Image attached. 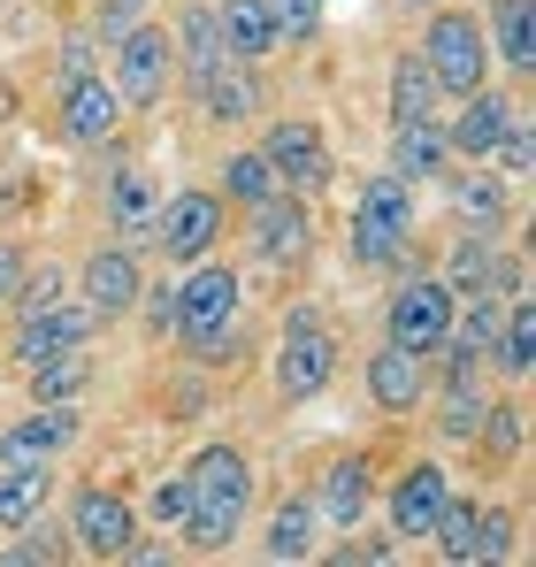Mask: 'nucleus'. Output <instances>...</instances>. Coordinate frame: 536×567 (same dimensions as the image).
Returning <instances> with one entry per match:
<instances>
[{"label":"nucleus","instance_id":"nucleus-15","mask_svg":"<svg viewBox=\"0 0 536 567\" xmlns=\"http://www.w3.org/2000/svg\"><path fill=\"white\" fill-rule=\"evenodd\" d=\"M368 399H375L383 414H414V406H422V353L383 346V353L368 361Z\"/></svg>","mask_w":536,"mask_h":567},{"label":"nucleus","instance_id":"nucleus-19","mask_svg":"<svg viewBox=\"0 0 536 567\" xmlns=\"http://www.w3.org/2000/svg\"><path fill=\"white\" fill-rule=\"evenodd\" d=\"M223 47L238 54V62H261L276 54V16H268V0H223Z\"/></svg>","mask_w":536,"mask_h":567},{"label":"nucleus","instance_id":"nucleus-40","mask_svg":"<svg viewBox=\"0 0 536 567\" xmlns=\"http://www.w3.org/2000/svg\"><path fill=\"white\" fill-rule=\"evenodd\" d=\"M154 514L184 529V514H192V475H177V483H162V491H154Z\"/></svg>","mask_w":536,"mask_h":567},{"label":"nucleus","instance_id":"nucleus-3","mask_svg":"<svg viewBox=\"0 0 536 567\" xmlns=\"http://www.w3.org/2000/svg\"><path fill=\"white\" fill-rule=\"evenodd\" d=\"M338 369V338H330V322L322 315H291L284 322V353H276V383H284V399H315L322 383Z\"/></svg>","mask_w":536,"mask_h":567},{"label":"nucleus","instance_id":"nucleus-13","mask_svg":"<svg viewBox=\"0 0 536 567\" xmlns=\"http://www.w3.org/2000/svg\"><path fill=\"white\" fill-rule=\"evenodd\" d=\"M445 498H452V483H445V468H406L399 475V491H391V529L399 537H430V522L445 514Z\"/></svg>","mask_w":536,"mask_h":567},{"label":"nucleus","instance_id":"nucleus-8","mask_svg":"<svg viewBox=\"0 0 536 567\" xmlns=\"http://www.w3.org/2000/svg\"><path fill=\"white\" fill-rule=\"evenodd\" d=\"M261 154H268V169H276V185H284V192H299V199L330 185V154H322L315 123H276Z\"/></svg>","mask_w":536,"mask_h":567},{"label":"nucleus","instance_id":"nucleus-4","mask_svg":"<svg viewBox=\"0 0 536 567\" xmlns=\"http://www.w3.org/2000/svg\"><path fill=\"white\" fill-rule=\"evenodd\" d=\"M169 62H177V47H169L154 23H131V31L115 39V100H123V107H154L162 85H169Z\"/></svg>","mask_w":536,"mask_h":567},{"label":"nucleus","instance_id":"nucleus-33","mask_svg":"<svg viewBox=\"0 0 536 567\" xmlns=\"http://www.w3.org/2000/svg\"><path fill=\"white\" fill-rule=\"evenodd\" d=\"M223 192H230V199H246V207H261L268 192H276L268 154H230V162H223Z\"/></svg>","mask_w":536,"mask_h":567},{"label":"nucleus","instance_id":"nucleus-37","mask_svg":"<svg viewBox=\"0 0 536 567\" xmlns=\"http://www.w3.org/2000/svg\"><path fill=\"white\" fill-rule=\"evenodd\" d=\"M62 553H70V545H62V529H31V537H23V545H8L0 560H8V567H47V560H62Z\"/></svg>","mask_w":536,"mask_h":567},{"label":"nucleus","instance_id":"nucleus-38","mask_svg":"<svg viewBox=\"0 0 536 567\" xmlns=\"http://www.w3.org/2000/svg\"><path fill=\"white\" fill-rule=\"evenodd\" d=\"M268 16H276V31H299L307 39L322 23V0H268Z\"/></svg>","mask_w":536,"mask_h":567},{"label":"nucleus","instance_id":"nucleus-27","mask_svg":"<svg viewBox=\"0 0 536 567\" xmlns=\"http://www.w3.org/2000/svg\"><path fill=\"white\" fill-rule=\"evenodd\" d=\"M223 54H230V47H223V23H215L207 8H184V78L207 85V70H215Z\"/></svg>","mask_w":536,"mask_h":567},{"label":"nucleus","instance_id":"nucleus-18","mask_svg":"<svg viewBox=\"0 0 536 567\" xmlns=\"http://www.w3.org/2000/svg\"><path fill=\"white\" fill-rule=\"evenodd\" d=\"M115 115H123V100H115V85H100V78H78V85H62V131L70 138H107L115 131Z\"/></svg>","mask_w":536,"mask_h":567},{"label":"nucleus","instance_id":"nucleus-16","mask_svg":"<svg viewBox=\"0 0 536 567\" xmlns=\"http://www.w3.org/2000/svg\"><path fill=\"white\" fill-rule=\"evenodd\" d=\"M452 361H445V414H437V422H445L452 437H475V422H483V406H491V399H483V353H460V346H445Z\"/></svg>","mask_w":536,"mask_h":567},{"label":"nucleus","instance_id":"nucleus-26","mask_svg":"<svg viewBox=\"0 0 536 567\" xmlns=\"http://www.w3.org/2000/svg\"><path fill=\"white\" fill-rule=\"evenodd\" d=\"M491 31H498V54H506L514 70L536 62V8L529 0H491Z\"/></svg>","mask_w":536,"mask_h":567},{"label":"nucleus","instance_id":"nucleus-42","mask_svg":"<svg viewBox=\"0 0 536 567\" xmlns=\"http://www.w3.org/2000/svg\"><path fill=\"white\" fill-rule=\"evenodd\" d=\"M138 16H146V0H100V31H107V39H123Z\"/></svg>","mask_w":536,"mask_h":567},{"label":"nucleus","instance_id":"nucleus-20","mask_svg":"<svg viewBox=\"0 0 536 567\" xmlns=\"http://www.w3.org/2000/svg\"><path fill=\"white\" fill-rule=\"evenodd\" d=\"M199 100H207V115H215V123H246V115H261V85L238 70V54H223V62L207 70Z\"/></svg>","mask_w":536,"mask_h":567},{"label":"nucleus","instance_id":"nucleus-1","mask_svg":"<svg viewBox=\"0 0 536 567\" xmlns=\"http://www.w3.org/2000/svg\"><path fill=\"white\" fill-rule=\"evenodd\" d=\"M184 475H192L184 537H192V553H223V545L238 537L246 506H254V468H246V453H238V445H207Z\"/></svg>","mask_w":536,"mask_h":567},{"label":"nucleus","instance_id":"nucleus-12","mask_svg":"<svg viewBox=\"0 0 536 567\" xmlns=\"http://www.w3.org/2000/svg\"><path fill=\"white\" fill-rule=\"evenodd\" d=\"M92 307H70V299H54V307H39V315H23V330H16V361L31 369V361H47V353H70V346H85L92 338Z\"/></svg>","mask_w":536,"mask_h":567},{"label":"nucleus","instance_id":"nucleus-21","mask_svg":"<svg viewBox=\"0 0 536 567\" xmlns=\"http://www.w3.org/2000/svg\"><path fill=\"white\" fill-rule=\"evenodd\" d=\"M452 154V138L437 131V115L430 123H399V138H391V169L406 177V185H422V177H437Z\"/></svg>","mask_w":536,"mask_h":567},{"label":"nucleus","instance_id":"nucleus-28","mask_svg":"<svg viewBox=\"0 0 536 567\" xmlns=\"http://www.w3.org/2000/svg\"><path fill=\"white\" fill-rule=\"evenodd\" d=\"M491 353H498L506 377H529L536 369V307L529 299H514V315L498 322V346H491Z\"/></svg>","mask_w":536,"mask_h":567},{"label":"nucleus","instance_id":"nucleus-17","mask_svg":"<svg viewBox=\"0 0 536 567\" xmlns=\"http://www.w3.org/2000/svg\"><path fill=\"white\" fill-rule=\"evenodd\" d=\"M506 123H514V100H498V93H467V115L452 123L445 138H452V154H475V162H491V146L506 138Z\"/></svg>","mask_w":536,"mask_h":567},{"label":"nucleus","instance_id":"nucleus-31","mask_svg":"<svg viewBox=\"0 0 536 567\" xmlns=\"http://www.w3.org/2000/svg\"><path fill=\"white\" fill-rule=\"evenodd\" d=\"M31 391H39V406H54V399H78V391H85V353L70 346V353H47V361H31Z\"/></svg>","mask_w":536,"mask_h":567},{"label":"nucleus","instance_id":"nucleus-9","mask_svg":"<svg viewBox=\"0 0 536 567\" xmlns=\"http://www.w3.org/2000/svg\"><path fill=\"white\" fill-rule=\"evenodd\" d=\"M70 537H78V553H92V560H123L131 537H138V514L115 491H85L78 514H70Z\"/></svg>","mask_w":536,"mask_h":567},{"label":"nucleus","instance_id":"nucleus-11","mask_svg":"<svg viewBox=\"0 0 536 567\" xmlns=\"http://www.w3.org/2000/svg\"><path fill=\"white\" fill-rule=\"evenodd\" d=\"M254 254L276 261V269L307 261V199L299 192H268L261 207H254Z\"/></svg>","mask_w":536,"mask_h":567},{"label":"nucleus","instance_id":"nucleus-41","mask_svg":"<svg viewBox=\"0 0 536 567\" xmlns=\"http://www.w3.org/2000/svg\"><path fill=\"white\" fill-rule=\"evenodd\" d=\"M54 78H62V85L92 78V39H62V62H54Z\"/></svg>","mask_w":536,"mask_h":567},{"label":"nucleus","instance_id":"nucleus-36","mask_svg":"<svg viewBox=\"0 0 536 567\" xmlns=\"http://www.w3.org/2000/svg\"><path fill=\"white\" fill-rule=\"evenodd\" d=\"M514 545V514L506 506H475V560H506Z\"/></svg>","mask_w":536,"mask_h":567},{"label":"nucleus","instance_id":"nucleus-2","mask_svg":"<svg viewBox=\"0 0 536 567\" xmlns=\"http://www.w3.org/2000/svg\"><path fill=\"white\" fill-rule=\"evenodd\" d=\"M422 62H430V78H437V93H475L483 85V62H491V47H483V16H460L445 8L437 23H430V39H422Z\"/></svg>","mask_w":536,"mask_h":567},{"label":"nucleus","instance_id":"nucleus-7","mask_svg":"<svg viewBox=\"0 0 536 567\" xmlns=\"http://www.w3.org/2000/svg\"><path fill=\"white\" fill-rule=\"evenodd\" d=\"M223 322H238V277H230V269H199V277L177 291V307H169V330H177L184 346H199V338L223 330Z\"/></svg>","mask_w":536,"mask_h":567},{"label":"nucleus","instance_id":"nucleus-10","mask_svg":"<svg viewBox=\"0 0 536 567\" xmlns=\"http://www.w3.org/2000/svg\"><path fill=\"white\" fill-rule=\"evenodd\" d=\"M70 437H78V414H70V399H54V406H39L31 422H16L0 437V468H47Z\"/></svg>","mask_w":536,"mask_h":567},{"label":"nucleus","instance_id":"nucleus-22","mask_svg":"<svg viewBox=\"0 0 536 567\" xmlns=\"http://www.w3.org/2000/svg\"><path fill=\"white\" fill-rule=\"evenodd\" d=\"M368 491H375V483H368V461H338V468L322 475L315 514H322V522H338V529H353L360 514H368Z\"/></svg>","mask_w":536,"mask_h":567},{"label":"nucleus","instance_id":"nucleus-32","mask_svg":"<svg viewBox=\"0 0 536 567\" xmlns=\"http://www.w3.org/2000/svg\"><path fill=\"white\" fill-rule=\"evenodd\" d=\"M47 468H8L0 475V529H16V522H31L39 514V498H47Z\"/></svg>","mask_w":536,"mask_h":567},{"label":"nucleus","instance_id":"nucleus-35","mask_svg":"<svg viewBox=\"0 0 536 567\" xmlns=\"http://www.w3.org/2000/svg\"><path fill=\"white\" fill-rule=\"evenodd\" d=\"M475 437H483V445H491L498 461H514V453H522V406H483Z\"/></svg>","mask_w":536,"mask_h":567},{"label":"nucleus","instance_id":"nucleus-23","mask_svg":"<svg viewBox=\"0 0 536 567\" xmlns=\"http://www.w3.org/2000/svg\"><path fill=\"white\" fill-rule=\"evenodd\" d=\"M430 115H437V78L422 54H406L391 70V123H430Z\"/></svg>","mask_w":536,"mask_h":567},{"label":"nucleus","instance_id":"nucleus-25","mask_svg":"<svg viewBox=\"0 0 536 567\" xmlns=\"http://www.w3.org/2000/svg\"><path fill=\"white\" fill-rule=\"evenodd\" d=\"M406 246H414V230H391V223H375V215L353 207V261L360 269H399Z\"/></svg>","mask_w":536,"mask_h":567},{"label":"nucleus","instance_id":"nucleus-6","mask_svg":"<svg viewBox=\"0 0 536 567\" xmlns=\"http://www.w3.org/2000/svg\"><path fill=\"white\" fill-rule=\"evenodd\" d=\"M154 238L169 261H199L215 238H223V199L215 192H177L162 215H154Z\"/></svg>","mask_w":536,"mask_h":567},{"label":"nucleus","instance_id":"nucleus-43","mask_svg":"<svg viewBox=\"0 0 536 567\" xmlns=\"http://www.w3.org/2000/svg\"><path fill=\"white\" fill-rule=\"evenodd\" d=\"M16 284H23V254L0 238V299H16Z\"/></svg>","mask_w":536,"mask_h":567},{"label":"nucleus","instance_id":"nucleus-34","mask_svg":"<svg viewBox=\"0 0 536 567\" xmlns=\"http://www.w3.org/2000/svg\"><path fill=\"white\" fill-rule=\"evenodd\" d=\"M452 207H460L467 223H483V230H498V223H506V192L491 185V177H460V192H452Z\"/></svg>","mask_w":536,"mask_h":567},{"label":"nucleus","instance_id":"nucleus-29","mask_svg":"<svg viewBox=\"0 0 536 567\" xmlns=\"http://www.w3.org/2000/svg\"><path fill=\"white\" fill-rule=\"evenodd\" d=\"M307 553H315V506L291 498V506H276V522H268V560H307Z\"/></svg>","mask_w":536,"mask_h":567},{"label":"nucleus","instance_id":"nucleus-30","mask_svg":"<svg viewBox=\"0 0 536 567\" xmlns=\"http://www.w3.org/2000/svg\"><path fill=\"white\" fill-rule=\"evenodd\" d=\"M360 215H375V223H391V230H414V199H406V177H399V169L368 177V185H360Z\"/></svg>","mask_w":536,"mask_h":567},{"label":"nucleus","instance_id":"nucleus-5","mask_svg":"<svg viewBox=\"0 0 536 567\" xmlns=\"http://www.w3.org/2000/svg\"><path fill=\"white\" fill-rule=\"evenodd\" d=\"M445 330H452V284L414 277L399 299H391V346H406V353H437Z\"/></svg>","mask_w":536,"mask_h":567},{"label":"nucleus","instance_id":"nucleus-24","mask_svg":"<svg viewBox=\"0 0 536 567\" xmlns=\"http://www.w3.org/2000/svg\"><path fill=\"white\" fill-rule=\"evenodd\" d=\"M107 207H115V230H123V238H146V230H154V215H162L154 177H146V169H123L115 192H107Z\"/></svg>","mask_w":536,"mask_h":567},{"label":"nucleus","instance_id":"nucleus-14","mask_svg":"<svg viewBox=\"0 0 536 567\" xmlns=\"http://www.w3.org/2000/svg\"><path fill=\"white\" fill-rule=\"evenodd\" d=\"M138 291H146V284H138V261H131L123 246H107V254L85 261V307L92 315H131Z\"/></svg>","mask_w":536,"mask_h":567},{"label":"nucleus","instance_id":"nucleus-39","mask_svg":"<svg viewBox=\"0 0 536 567\" xmlns=\"http://www.w3.org/2000/svg\"><path fill=\"white\" fill-rule=\"evenodd\" d=\"M491 154H506V177H529V169H536V146H529V131H522V123H506V138H498Z\"/></svg>","mask_w":536,"mask_h":567}]
</instances>
